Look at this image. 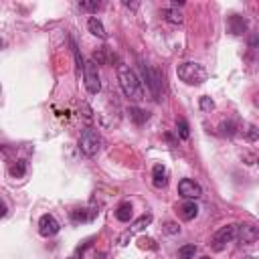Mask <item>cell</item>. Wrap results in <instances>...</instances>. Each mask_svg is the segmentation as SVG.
Returning <instances> with one entry per match:
<instances>
[{
  "instance_id": "1",
  "label": "cell",
  "mask_w": 259,
  "mask_h": 259,
  "mask_svg": "<svg viewBox=\"0 0 259 259\" xmlns=\"http://www.w3.org/2000/svg\"><path fill=\"white\" fill-rule=\"evenodd\" d=\"M117 81H119V87H121V91H123L125 97L134 99V101L144 99L142 81L138 79V75L127 65H117Z\"/></svg>"
},
{
  "instance_id": "2",
  "label": "cell",
  "mask_w": 259,
  "mask_h": 259,
  "mask_svg": "<svg viewBox=\"0 0 259 259\" xmlns=\"http://www.w3.org/2000/svg\"><path fill=\"white\" fill-rule=\"evenodd\" d=\"M176 75H178V79L184 81L186 85H200V83H204L206 77H208L206 69H204L200 63H194V61H186V63L178 65Z\"/></svg>"
},
{
  "instance_id": "3",
  "label": "cell",
  "mask_w": 259,
  "mask_h": 259,
  "mask_svg": "<svg viewBox=\"0 0 259 259\" xmlns=\"http://www.w3.org/2000/svg\"><path fill=\"white\" fill-rule=\"evenodd\" d=\"M101 148V136L93 127H85L79 136V150L85 156H95Z\"/></svg>"
},
{
  "instance_id": "4",
  "label": "cell",
  "mask_w": 259,
  "mask_h": 259,
  "mask_svg": "<svg viewBox=\"0 0 259 259\" xmlns=\"http://www.w3.org/2000/svg\"><path fill=\"white\" fill-rule=\"evenodd\" d=\"M83 83H85V89L91 93V95H97L99 89H101V81H99V69L93 61H87L83 65Z\"/></svg>"
},
{
  "instance_id": "5",
  "label": "cell",
  "mask_w": 259,
  "mask_h": 259,
  "mask_svg": "<svg viewBox=\"0 0 259 259\" xmlns=\"http://www.w3.org/2000/svg\"><path fill=\"white\" fill-rule=\"evenodd\" d=\"M237 229H239V225H225V227H221V229L212 235L210 247H212L214 251H223L231 241H235V237H237Z\"/></svg>"
},
{
  "instance_id": "6",
  "label": "cell",
  "mask_w": 259,
  "mask_h": 259,
  "mask_svg": "<svg viewBox=\"0 0 259 259\" xmlns=\"http://www.w3.org/2000/svg\"><path fill=\"white\" fill-rule=\"evenodd\" d=\"M142 75H144V79H146V85H148L152 97H154L156 101H160V99H162V93H160V85H162V81H160V73L154 71L150 65L142 63Z\"/></svg>"
},
{
  "instance_id": "7",
  "label": "cell",
  "mask_w": 259,
  "mask_h": 259,
  "mask_svg": "<svg viewBox=\"0 0 259 259\" xmlns=\"http://www.w3.org/2000/svg\"><path fill=\"white\" fill-rule=\"evenodd\" d=\"M178 194L186 200H194V198H200L202 196V188L198 182L190 180V178H182L178 182Z\"/></svg>"
},
{
  "instance_id": "8",
  "label": "cell",
  "mask_w": 259,
  "mask_h": 259,
  "mask_svg": "<svg viewBox=\"0 0 259 259\" xmlns=\"http://www.w3.org/2000/svg\"><path fill=\"white\" fill-rule=\"evenodd\" d=\"M61 231V225H59V221L53 217V214H42L40 219H38V233L42 235V237H53V235H57Z\"/></svg>"
},
{
  "instance_id": "9",
  "label": "cell",
  "mask_w": 259,
  "mask_h": 259,
  "mask_svg": "<svg viewBox=\"0 0 259 259\" xmlns=\"http://www.w3.org/2000/svg\"><path fill=\"white\" fill-rule=\"evenodd\" d=\"M237 235H239V239H241L243 245H251V243L257 241L259 231H257L255 225H241V227L237 229Z\"/></svg>"
},
{
  "instance_id": "10",
  "label": "cell",
  "mask_w": 259,
  "mask_h": 259,
  "mask_svg": "<svg viewBox=\"0 0 259 259\" xmlns=\"http://www.w3.org/2000/svg\"><path fill=\"white\" fill-rule=\"evenodd\" d=\"M152 182L156 188H164L168 184V170L164 164H156L152 168Z\"/></svg>"
},
{
  "instance_id": "11",
  "label": "cell",
  "mask_w": 259,
  "mask_h": 259,
  "mask_svg": "<svg viewBox=\"0 0 259 259\" xmlns=\"http://www.w3.org/2000/svg\"><path fill=\"white\" fill-rule=\"evenodd\" d=\"M178 214H180L182 221H192L198 214V204L194 200H186L178 206Z\"/></svg>"
},
{
  "instance_id": "12",
  "label": "cell",
  "mask_w": 259,
  "mask_h": 259,
  "mask_svg": "<svg viewBox=\"0 0 259 259\" xmlns=\"http://www.w3.org/2000/svg\"><path fill=\"white\" fill-rule=\"evenodd\" d=\"M229 30L233 34H243L247 30V20L241 14H231L229 16Z\"/></svg>"
},
{
  "instance_id": "13",
  "label": "cell",
  "mask_w": 259,
  "mask_h": 259,
  "mask_svg": "<svg viewBox=\"0 0 259 259\" xmlns=\"http://www.w3.org/2000/svg\"><path fill=\"white\" fill-rule=\"evenodd\" d=\"M87 28H89V32L93 34V36H97V38H107V32H105V28H103V24H101V20L97 18V16H89V20H87Z\"/></svg>"
},
{
  "instance_id": "14",
  "label": "cell",
  "mask_w": 259,
  "mask_h": 259,
  "mask_svg": "<svg viewBox=\"0 0 259 259\" xmlns=\"http://www.w3.org/2000/svg\"><path fill=\"white\" fill-rule=\"evenodd\" d=\"M132 217H134V208H132L130 202H121V204L115 208V219H117L119 223H130Z\"/></svg>"
},
{
  "instance_id": "15",
  "label": "cell",
  "mask_w": 259,
  "mask_h": 259,
  "mask_svg": "<svg viewBox=\"0 0 259 259\" xmlns=\"http://www.w3.org/2000/svg\"><path fill=\"white\" fill-rule=\"evenodd\" d=\"M127 113H130V119L134 121V123H138V125H142L150 115H148V111H144L142 107H136V105H132L130 109H127Z\"/></svg>"
},
{
  "instance_id": "16",
  "label": "cell",
  "mask_w": 259,
  "mask_h": 259,
  "mask_svg": "<svg viewBox=\"0 0 259 259\" xmlns=\"http://www.w3.org/2000/svg\"><path fill=\"white\" fill-rule=\"evenodd\" d=\"M95 212H97V210L87 212V208H77V210L71 212V219H73L75 223H87V221H91V219L95 217Z\"/></svg>"
},
{
  "instance_id": "17",
  "label": "cell",
  "mask_w": 259,
  "mask_h": 259,
  "mask_svg": "<svg viewBox=\"0 0 259 259\" xmlns=\"http://www.w3.org/2000/svg\"><path fill=\"white\" fill-rule=\"evenodd\" d=\"M162 16H164V20H168V22H172V24H180V22H182V14H180L174 6L164 8V10H162Z\"/></svg>"
},
{
  "instance_id": "18",
  "label": "cell",
  "mask_w": 259,
  "mask_h": 259,
  "mask_svg": "<svg viewBox=\"0 0 259 259\" xmlns=\"http://www.w3.org/2000/svg\"><path fill=\"white\" fill-rule=\"evenodd\" d=\"M10 174H12L14 178L24 176V174H26V162H24V160H16V162H12V164H10Z\"/></svg>"
},
{
  "instance_id": "19",
  "label": "cell",
  "mask_w": 259,
  "mask_h": 259,
  "mask_svg": "<svg viewBox=\"0 0 259 259\" xmlns=\"http://www.w3.org/2000/svg\"><path fill=\"white\" fill-rule=\"evenodd\" d=\"M196 253V245H182L178 249V259H194Z\"/></svg>"
},
{
  "instance_id": "20",
  "label": "cell",
  "mask_w": 259,
  "mask_h": 259,
  "mask_svg": "<svg viewBox=\"0 0 259 259\" xmlns=\"http://www.w3.org/2000/svg\"><path fill=\"white\" fill-rule=\"evenodd\" d=\"M152 223V214H144V217H140L136 223H134V227H132V233H138V231H142L144 227H148Z\"/></svg>"
},
{
  "instance_id": "21",
  "label": "cell",
  "mask_w": 259,
  "mask_h": 259,
  "mask_svg": "<svg viewBox=\"0 0 259 259\" xmlns=\"http://www.w3.org/2000/svg\"><path fill=\"white\" fill-rule=\"evenodd\" d=\"M83 259H105V253H101V251H97L95 247H85V251H83Z\"/></svg>"
},
{
  "instance_id": "22",
  "label": "cell",
  "mask_w": 259,
  "mask_h": 259,
  "mask_svg": "<svg viewBox=\"0 0 259 259\" xmlns=\"http://www.w3.org/2000/svg\"><path fill=\"white\" fill-rule=\"evenodd\" d=\"M176 132H178V136H180L182 140H188L190 132H188V123H186V119H178V123H176Z\"/></svg>"
},
{
  "instance_id": "23",
  "label": "cell",
  "mask_w": 259,
  "mask_h": 259,
  "mask_svg": "<svg viewBox=\"0 0 259 259\" xmlns=\"http://www.w3.org/2000/svg\"><path fill=\"white\" fill-rule=\"evenodd\" d=\"M73 45V55H75V63H77V73L81 75V71H83V65H85V61H83V57L79 55V49H77V45L75 42H71Z\"/></svg>"
},
{
  "instance_id": "24",
  "label": "cell",
  "mask_w": 259,
  "mask_h": 259,
  "mask_svg": "<svg viewBox=\"0 0 259 259\" xmlns=\"http://www.w3.org/2000/svg\"><path fill=\"white\" fill-rule=\"evenodd\" d=\"M79 8H81V10H91V12H95V10L101 8V2H79Z\"/></svg>"
},
{
  "instance_id": "25",
  "label": "cell",
  "mask_w": 259,
  "mask_h": 259,
  "mask_svg": "<svg viewBox=\"0 0 259 259\" xmlns=\"http://www.w3.org/2000/svg\"><path fill=\"white\" fill-rule=\"evenodd\" d=\"M198 103H200V109H202V111H210V109L214 107V103H212V99H210V97H206V95H202Z\"/></svg>"
},
{
  "instance_id": "26",
  "label": "cell",
  "mask_w": 259,
  "mask_h": 259,
  "mask_svg": "<svg viewBox=\"0 0 259 259\" xmlns=\"http://www.w3.org/2000/svg\"><path fill=\"white\" fill-rule=\"evenodd\" d=\"M105 51H107V49L103 47V49H99L97 53H93V63H95V65H103V63H105Z\"/></svg>"
},
{
  "instance_id": "27",
  "label": "cell",
  "mask_w": 259,
  "mask_h": 259,
  "mask_svg": "<svg viewBox=\"0 0 259 259\" xmlns=\"http://www.w3.org/2000/svg\"><path fill=\"white\" fill-rule=\"evenodd\" d=\"M221 130L225 136H233L235 134V123L233 121H227V123H221Z\"/></svg>"
},
{
  "instance_id": "28",
  "label": "cell",
  "mask_w": 259,
  "mask_h": 259,
  "mask_svg": "<svg viewBox=\"0 0 259 259\" xmlns=\"http://www.w3.org/2000/svg\"><path fill=\"white\" fill-rule=\"evenodd\" d=\"M247 140H249V142H255V140H257V127H255V125H249V130H247Z\"/></svg>"
},
{
  "instance_id": "29",
  "label": "cell",
  "mask_w": 259,
  "mask_h": 259,
  "mask_svg": "<svg viewBox=\"0 0 259 259\" xmlns=\"http://www.w3.org/2000/svg\"><path fill=\"white\" fill-rule=\"evenodd\" d=\"M164 231H166V233H170V235H174V233H178V231H180V227H178L176 223H166Z\"/></svg>"
},
{
  "instance_id": "30",
  "label": "cell",
  "mask_w": 259,
  "mask_h": 259,
  "mask_svg": "<svg viewBox=\"0 0 259 259\" xmlns=\"http://www.w3.org/2000/svg\"><path fill=\"white\" fill-rule=\"evenodd\" d=\"M140 243H142V247H150V249H156V245H154V241H152V239H142Z\"/></svg>"
},
{
  "instance_id": "31",
  "label": "cell",
  "mask_w": 259,
  "mask_h": 259,
  "mask_svg": "<svg viewBox=\"0 0 259 259\" xmlns=\"http://www.w3.org/2000/svg\"><path fill=\"white\" fill-rule=\"evenodd\" d=\"M6 212H8V206L4 200H0V217H6Z\"/></svg>"
},
{
  "instance_id": "32",
  "label": "cell",
  "mask_w": 259,
  "mask_h": 259,
  "mask_svg": "<svg viewBox=\"0 0 259 259\" xmlns=\"http://www.w3.org/2000/svg\"><path fill=\"white\" fill-rule=\"evenodd\" d=\"M200 259H210V257H200Z\"/></svg>"
},
{
  "instance_id": "33",
  "label": "cell",
  "mask_w": 259,
  "mask_h": 259,
  "mask_svg": "<svg viewBox=\"0 0 259 259\" xmlns=\"http://www.w3.org/2000/svg\"><path fill=\"white\" fill-rule=\"evenodd\" d=\"M69 259H77V257H69Z\"/></svg>"
},
{
  "instance_id": "34",
  "label": "cell",
  "mask_w": 259,
  "mask_h": 259,
  "mask_svg": "<svg viewBox=\"0 0 259 259\" xmlns=\"http://www.w3.org/2000/svg\"><path fill=\"white\" fill-rule=\"evenodd\" d=\"M247 259H253V257H247Z\"/></svg>"
}]
</instances>
